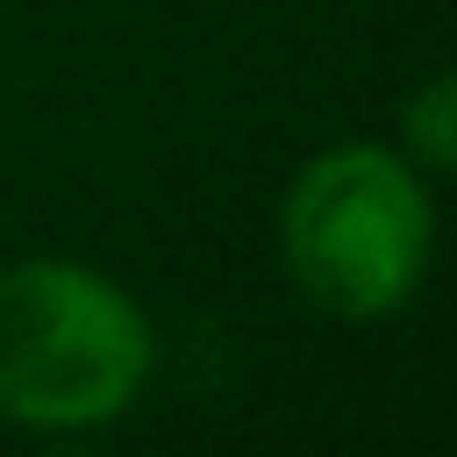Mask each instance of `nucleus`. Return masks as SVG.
Masks as SVG:
<instances>
[{"label":"nucleus","instance_id":"f03ea898","mask_svg":"<svg viewBox=\"0 0 457 457\" xmlns=\"http://www.w3.org/2000/svg\"><path fill=\"white\" fill-rule=\"evenodd\" d=\"M276 236H283L289 283L316 310L343 323H377L417 296L430 270V243H437V215H430L411 155L377 142H343L323 148L289 182Z\"/></svg>","mask_w":457,"mask_h":457},{"label":"nucleus","instance_id":"7ed1b4c3","mask_svg":"<svg viewBox=\"0 0 457 457\" xmlns=\"http://www.w3.org/2000/svg\"><path fill=\"white\" fill-rule=\"evenodd\" d=\"M403 155H411L417 169H430V175L451 169V155H457V101H451V81H444V74H430V81L403 101Z\"/></svg>","mask_w":457,"mask_h":457},{"label":"nucleus","instance_id":"f257e3e1","mask_svg":"<svg viewBox=\"0 0 457 457\" xmlns=\"http://www.w3.org/2000/svg\"><path fill=\"white\" fill-rule=\"evenodd\" d=\"M155 370L148 316L81 262L0 270V417L21 430H101Z\"/></svg>","mask_w":457,"mask_h":457}]
</instances>
